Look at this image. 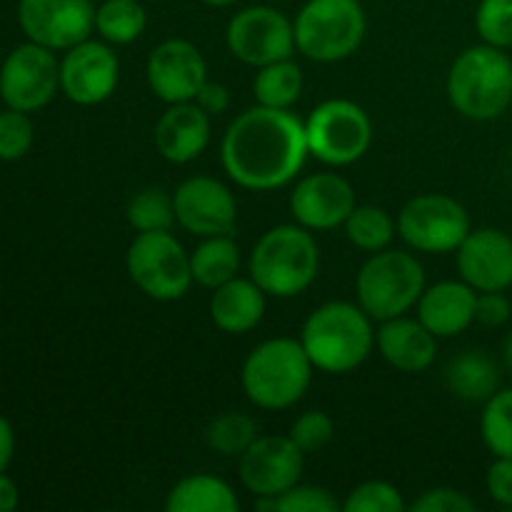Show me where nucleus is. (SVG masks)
<instances>
[{
    "label": "nucleus",
    "mask_w": 512,
    "mask_h": 512,
    "mask_svg": "<svg viewBox=\"0 0 512 512\" xmlns=\"http://www.w3.org/2000/svg\"><path fill=\"white\" fill-rule=\"evenodd\" d=\"M305 453L290 435H258L238 458V475L245 490L260 498H278L300 483Z\"/></svg>",
    "instance_id": "2eb2a0df"
},
{
    "label": "nucleus",
    "mask_w": 512,
    "mask_h": 512,
    "mask_svg": "<svg viewBox=\"0 0 512 512\" xmlns=\"http://www.w3.org/2000/svg\"><path fill=\"white\" fill-rule=\"evenodd\" d=\"M480 433L495 458H512V388L498 390L485 403Z\"/></svg>",
    "instance_id": "7c9ffc66"
},
{
    "label": "nucleus",
    "mask_w": 512,
    "mask_h": 512,
    "mask_svg": "<svg viewBox=\"0 0 512 512\" xmlns=\"http://www.w3.org/2000/svg\"><path fill=\"white\" fill-rule=\"evenodd\" d=\"M305 138L313 158L343 168L353 165L370 150L373 120L353 100H325L305 118Z\"/></svg>",
    "instance_id": "6e6552de"
},
{
    "label": "nucleus",
    "mask_w": 512,
    "mask_h": 512,
    "mask_svg": "<svg viewBox=\"0 0 512 512\" xmlns=\"http://www.w3.org/2000/svg\"><path fill=\"white\" fill-rule=\"evenodd\" d=\"M425 290V270L413 253L378 250L365 260L355 278L358 305L373 320L398 318L418 305Z\"/></svg>",
    "instance_id": "423d86ee"
},
{
    "label": "nucleus",
    "mask_w": 512,
    "mask_h": 512,
    "mask_svg": "<svg viewBox=\"0 0 512 512\" xmlns=\"http://www.w3.org/2000/svg\"><path fill=\"white\" fill-rule=\"evenodd\" d=\"M148 13L140 0H103L95 10V30L105 43L128 45L145 33Z\"/></svg>",
    "instance_id": "cd10ccee"
},
{
    "label": "nucleus",
    "mask_w": 512,
    "mask_h": 512,
    "mask_svg": "<svg viewBox=\"0 0 512 512\" xmlns=\"http://www.w3.org/2000/svg\"><path fill=\"white\" fill-rule=\"evenodd\" d=\"M475 28H478L483 43L493 48H510L512 45V0H480L475 13Z\"/></svg>",
    "instance_id": "72a5a7b5"
},
{
    "label": "nucleus",
    "mask_w": 512,
    "mask_h": 512,
    "mask_svg": "<svg viewBox=\"0 0 512 512\" xmlns=\"http://www.w3.org/2000/svg\"><path fill=\"white\" fill-rule=\"evenodd\" d=\"M300 343L313 368L330 375L353 373L375 348L373 318L360 305L333 300L308 315Z\"/></svg>",
    "instance_id": "f03ea898"
},
{
    "label": "nucleus",
    "mask_w": 512,
    "mask_h": 512,
    "mask_svg": "<svg viewBox=\"0 0 512 512\" xmlns=\"http://www.w3.org/2000/svg\"><path fill=\"white\" fill-rule=\"evenodd\" d=\"M313 370L300 338H270L250 350L240 383L253 405L263 410H285L308 393Z\"/></svg>",
    "instance_id": "20e7f679"
},
{
    "label": "nucleus",
    "mask_w": 512,
    "mask_h": 512,
    "mask_svg": "<svg viewBox=\"0 0 512 512\" xmlns=\"http://www.w3.org/2000/svg\"><path fill=\"white\" fill-rule=\"evenodd\" d=\"M145 78L155 98L163 103H190L208 80V65L190 40L168 38L150 53Z\"/></svg>",
    "instance_id": "f3484780"
},
{
    "label": "nucleus",
    "mask_w": 512,
    "mask_h": 512,
    "mask_svg": "<svg viewBox=\"0 0 512 512\" xmlns=\"http://www.w3.org/2000/svg\"><path fill=\"white\" fill-rule=\"evenodd\" d=\"M488 485L490 498L503 508H512V458H495V463L488 468Z\"/></svg>",
    "instance_id": "ea45409f"
},
{
    "label": "nucleus",
    "mask_w": 512,
    "mask_h": 512,
    "mask_svg": "<svg viewBox=\"0 0 512 512\" xmlns=\"http://www.w3.org/2000/svg\"><path fill=\"white\" fill-rule=\"evenodd\" d=\"M455 253L460 278L478 293L508 290L512 285V238L505 230H470Z\"/></svg>",
    "instance_id": "6ab92c4d"
},
{
    "label": "nucleus",
    "mask_w": 512,
    "mask_h": 512,
    "mask_svg": "<svg viewBox=\"0 0 512 512\" xmlns=\"http://www.w3.org/2000/svg\"><path fill=\"white\" fill-rule=\"evenodd\" d=\"M503 360H505V365H508V370L512 373V333L508 335V340H505V345H503Z\"/></svg>",
    "instance_id": "c03bdc74"
},
{
    "label": "nucleus",
    "mask_w": 512,
    "mask_h": 512,
    "mask_svg": "<svg viewBox=\"0 0 512 512\" xmlns=\"http://www.w3.org/2000/svg\"><path fill=\"white\" fill-rule=\"evenodd\" d=\"M470 215L463 203L445 193H425L408 200L398 215V235L418 253H455L470 233Z\"/></svg>",
    "instance_id": "9d476101"
},
{
    "label": "nucleus",
    "mask_w": 512,
    "mask_h": 512,
    "mask_svg": "<svg viewBox=\"0 0 512 512\" xmlns=\"http://www.w3.org/2000/svg\"><path fill=\"white\" fill-rule=\"evenodd\" d=\"M238 508L235 490L225 480L205 473L178 480L165 498L168 512H235Z\"/></svg>",
    "instance_id": "393cba45"
},
{
    "label": "nucleus",
    "mask_w": 512,
    "mask_h": 512,
    "mask_svg": "<svg viewBox=\"0 0 512 512\" xmlns=\"http://www.w3.org/2000/svg\"><path fill=\"white\" fill-rule=\"evenodd\" d=\"M478 290L465 280H443L423 290L418 300V320L435 338H455L475 323Z\"/></svg>",
    "instance_id": "412c9836"
},
{
    "label": "nucleus",
    "mask_w": 512,
    "mask_h": 512,
    "mask_svg": "<svg viewBox=\"0 0 512 512\" xmlns=\"http://www.w3.org/2000/svg\"><path fill=\"white\" fill-rule=\"evenodd\" d=\"M445 380L455 398L465 403H488L500 385L498 365L483 350H465L450 360Z\"/></svg>",
    "instance_id": "b1692460"
},
{
    "label": "nucleus",
    "mask_w": 512,
    "mask_h": 512,
    "mask_svg": "<svg viewBox=\"0 0 512 512\" xmlns=\"http://www.w3.org/2000/svg\"><path fill=\"white\" fill-rule=\"evenodd\" d=\"M355 205L353 185L338 173L305 175L290 193V215L308 230L338 228L348 220Z\"/></svg>",
    "instance_id": "a211bd4d"
},
{
    "label": "nucleus",
    "mask_w": 512,
    "mask_h": 512,
    "mask_svg": "<svg viewBox=\"0 0 512 512\" xmlns=\"http://www.w3.org/2000/svg\"><path fill=\"white\" fill-rule=\"evenodd\" d=\"M60 90V60L55 50L38 43H23L5 58L0 68V98L8 108L35 113L45 108Z\"/></svg>",
    "instance_id": "f8f14e48"
},
{
    "label": "nucleus",
    "mask_w": 512,
    "mask_h": 512,
    "mask_svg": "<svg viewBox=\"0 0 512 512\" xmlns=\"http://www.w3.org/2000/svg\"><path fill=\"white\" fill-rule=\"evenodd\" d=\"M33 120L23 110H3L0 113V160L13 163V160L25 158L33 148Z\"/></svg>",
    "instance_id": "f704fd0d"
},
{
    "label": "nucleus",
    "mask_w": 512,
    "mask_h": 512,
    "mask_svg": "<svg viewBox=\"0 0 512 512\" xmlns=\"http://www.w3.org/2000/svg\"><path fill=\"white\" fill-rule=\"evenodd\" d=\"M128 275L148 298L160 303L180 300L193 285L190 253H185L170 230L138 233L125 255Z\"/></svg>",
    "instance_id": "1a4fd4ad"
},
{
    "label": "nucleus",
    "mask_w": 512,
    "mask_h": 512,
    "mask_svg": "<svg viewBox=\"0 0 512 512\" xmlns=\"http://www.w3.org/2000/svg\"><path fill=\"white\" fill-rule=\"evenodd\" d=\"M175 223L190 235L213 238L233 235L238 223V203L228 185L210 175H193L183 180L173 193Z\"/></svg>",
    "instance_id": "4468645a"
},
{
    "label": "nucleus",
    "mask_w": 512,
    "mask_h": 512,
    "mask_svg": "<svg viewBox=\"0 0 512 512\" xmlns=\"http://www.w3.org/2000/svg\"><path fill=\"white\" fill-rule=\"evenodd\" d=\"M343 228L350 243L365 253L385 250L398 233V223L393 220V215L378 205H355Z\"/></svg>",
    "instance_id": "c85d7f7f"
},
{
    "label": "nucleus",
    "mask_w": 512,
    "mask_h": 512,
    "mask_svg": "<svg viewBox=\"0 0 512 512\" xmlns=\"http://www.w3.org/2000/svg\"><path fill=\"white\" fill-rule=\"evenodd\" d=\"M250 278L273 298H295L320 273V248L303 225H278L260 235L250 253Z\"/></svg>",
    "instance_id": "7ed1b4c3"
},
{
    "label": "nucleus",
    "mask_w": 512,
    "mask_h": 512,
    "mask_svg": "<svg viewBox=\"0 0 512 512\" xmlns=\"http://www.w3.org/2000/svg\"><path fill=\"white\" fill-rule=\"evenodd\" d=\"M265 315V290L253 278H233L213 290L210 318L223 333L245 335Z\"/></svg>",
    "instance_id": "5701e85b"
},
{
    "label": "nucleus",
    "mask_w": 512,
    "mask_h": 512,
    "mask_svg": "<svg viewBox=\"0 0 512 512\" xmlns=\"http://www.w3.org/2000/svg\"><path fill=\"white\" fill-rule=\"evenodd\" d=\"M190 270L193 283L203 288H220L228 280L238 278L240 270V248L230 235H213L200 240L198 248L190 253Z\"/></svg>",
    "instance_id": "a878e982"
},
{
    "label": "nucleus",
    "mask_w": 512,
    "mask_h": 512,
    "mask_svg": "<svg viewBox=\"0 0 512 512\" xmlns=\"http://www.w3.org/2000/svg\"><path fill=\"white\" fill-rule=\"evenodd\" d=\"M512 305L505 298L503 290H495V293H478V303H475V320L480 325H488V328H500L510 320Z\"/></svg>",
    "instance_id": "58836bf2"
},
{
    "label": "nucleus",
    "mask_w": 512,
    "mask_h": 512,
    "mask_svg": "<svg viewBox=\"0 0 512 512\" xmlns=\"http://www.w3.org/2000/svg\"><path fill=\"white\" fill-rule=\"evenodd\" d=\"M343 505L318 485H293L278 495V512H338Z\"/></svg>",
    "instance_id": "e433bc0d"
},
{
    "label": "nucleus",
    "mask_w": 512,
    "mask_h": 512,
    "mask_svg": "<svg viewBox=\"0 0 512 512\" xmlns=\"http://www.w3.org/2000/svg\"><path fill=\"white\" fill-rule=\"evenodd\" d=\"M128 223L135 233H155V230H170L175 223L173 195L160 188H148L133 195L128 203Z\"/></svg>",
    "instance_id": "2f4dec72"
},
{
    "label": "nucleus",
    "mask_w": 512,
    "mask_h": 512,
    "mask_svg": "<svg viewBox=\"0 0 512 512\" xmlns=\"http://www.w3.org/2000/svg\"><path fill=\"white\" fill-rule=\"evenodd\" d=\"M195 103L208 115H220L230 108V90L223 83H210V80H205Z\"/></svg>",
    "instance_id": "a19ab883"
},
{
    "label": "nucleus",
    "mask_w": 512,
    "mask_h": 512,
    "mask_svg": "<svg viewBox=\"0 0 512 512\" xmlns=\"http://www.w3.org/2000/svg\"><path fill=\"white\" fill-rule=\"evenodd\" d=\"M118 78V55L98 40L73 45L60 60V93L75 105L105 103L118 88Z\"/></svg>",
    "instance_id": "dca6fc26"
},
{
    "label": "nucleus",
    "mask_w": 512,
    "mask_h": 512,
    "mask_svg": "<svg viewBox=\"0 0 512 512\" xmlns=\"http://www.w3.org/2000/svg\"><path fill=\"white\" fill-rule=\"evenodd\" d=\"M93 0H20L18 25L30 43L50 50H68L95 30Z\"/></svg>",
    "instance_id": "ddd939ff"
},
{
    "label": "nucleus",
    "mask_w": 512,
    "mask_h": 512,
    "mask_svg": "<svg viewBox=\"0 0 512 512\" xmlns=\"http://www.w3.org/2000/svg\"><path fill=\"white\" fill-rule=\"evenodd\" d=\"M13 455H15V433H13V425L8 423V418L0 415V473L8 470V465L13 463Z\"/></svg>",
    "instance_id": "79ce46f5"
},
{
    "label": "nucleus",
    "mask_w": 512,
    "mask_h": 512,
    "mask_svg": "<svg viewBox=\"0 0 512 512\" xmlns=\"http://www.w3.org/2000/svg\"><path fill=\"white\" fill-rule=\"evenodd\" d=\"M153 140L168 163H193L210 143V115L195 100L168 105L155 123Z\"/></svg>",
    "instance_id": "aec40b11"
},
{
    "label": "nucleus",
    "mask_w": 512,
    "mask_h": 512,
    "mask_svg": "<svg viewBox=\"0 0 512 512\" xmlns=\"http://www.w3.org/2000/svg\"><path fill=\"white\" fill-rule=\"evenodd\" d=\"M345 512H405L403 495L395 485L385 483V480H368L360 483L348 493L343 503Z\"/></svg>",
    "instance_id": "473e14b6"
},
{
    "label": "nucleus",
    "mask_w": 512,
    "mask_h": 512,
    "mask_svg": "<svg viewBox=\"0 0 512 512\" xmlns=\"http://www.w3.org/2000/svg\"><path fill=\"white\" fill-rule=\"evenodd\" d=\"M475 508L478 505L455 488H433L408 505L413 512H475Z\"/></svg>",
    "instance_id": "4c0bfd02"
},
{
    "label": "nucleus",
    "mask_w": 512,
    "mask_h": 512,
    "mask_svg": "<svg viewBox=\"0 0 512 512\" xmlns=\"http://www.w3.org/2000/svg\"><path fill=\"white\" fill-rule=\"evenodd\" d=\"M253 93L265 108H293L303 93V70L293 58L263 65L255 75Z\"/></svg>",
    "instance_id": "bb28decb"
},
{
    "label": "nucleus",
    "mask_w": 512,
    "mask_h": 512,
    "mask_svg": "<svg viewBox=\"0 0 512 512\" xmlns=\"http://www.w3.org/2000/svg\"><path fill=\"white\" fill-rule=\"evenodd\" d=\"M308 155L305 120L290 108H248L228 125L220 143L228 178L255 193L293 183Z\"/></svg>",
    "instance_id": "f257e3e1"
},
{
    "label": "nucleus",
    "mask_w": 512,
    "mask_h": 512,
    "mask_svg": "<svg viewBox=\"0 0 512 512\" xmlns=\"http://www.w3.org/2000/svg\"><path fill=\"white\" fill-rule=\"evenodd\" d=\"M20 503L18 485L8 478L5 473H0V512H13Z\"/></svg>",
    "instance_id": "37998d69"
},
{
    "label": "nucleus",
    "mask_w": 512,
    "mask_h": 512,
    "mask_svg": "<svg viewBox=\"0 0 512 512\" xmlns=\"http://www.w3.org/2000/svg\"><path fill=\"white\" fill-rule=\"evenodd\" d=\"M375 345L385 363L400 373H425L438 355V338L418 318L383 320L375 333Z\"/></svg>",
    "instance_id": "4be33fe9"
},
{
    "label": "nucleus",
    "mask_w": 512,
    "mask_h": 512,
    "mask_svg": "<svg viewBox=\"0 0 512 512\" xmlns=\"http://www.w3.org/2000/svg\"><path fill=\"white\" fill-rule=\"evenodd\" d=\"M295 48L315 63H338L363 45L365 13L358 0H308L293 20Z\"/></svg>",
    "instance_id": "0eeeda50"
},
{
    "label": "nucleus",
    "mask_w": 512,
    "mask_h": 512,
    "mask_svg": "<svg viewBox=\"0 0 512 512\" xmlns=\"http://www.w3.org/2000/svg\"><path fill=\"white\" fill-rule=\"evenodd\" d=\"M205 5H213V8H228V5H235L238 0H200Z\"/></svg>",
    "instance_id": "a18cd8bd"
},
{
    "label": "nucleus",
    "mask_w": 512,
    "mask_h": 512,
    "mask_svg": "<svg viewBox=\"0 0 512 512\" xmlns=\"http://www.w3.org/2000/svg\"><path fill=\"white\" fill-rule=\"evenodd\" d=\"M510 510H512V508H510Z\"/></svg>",
    "instance_id": "49530a36"
},
{
    "label": "nucleus",
    "mask_w": 512,
    "mask_h": 512,
    "mask_svg": "<svg viewBox=\"0 0 512 512\" xmlns=\"http://www.w3.org/2000/svg\"><path fill=\"white\" fill-rule=\"evenodd\" d=\"M290 440L308 453H318L325 445L333 440L335 435V423L328 413L323 410H308V413L300 415L293 425H290Z\"/></svg>",
    "instance_id": "c9c22d12"
},
{
    "label": "nucleus",
    "mask_w": 512,
    "mask_h": 512,
    "mask_svg": "<svg viewBox=\"0 0 512 512\" xmlns=\"http://www.w3.org/2000/svg\"><path fill=\"white\" fill-rule=\"evenodd\" d=\"M258 440V423L245 413H223L205 428V443L225 458H240Z\"/></svg>",
    "instance_id": "c756f323"
},
{
    "label": "nucleus",
    "mask_w": 512,
    "mask_h": 512,
    "mask_svg": "<svg viewBox=\"0 0 512 512\" xmlns=\"http://www.w3.org/2000/svg\"><path fill=\"white\" fill-rule=\"evenodd\" d=\"M448 100L470 120H495L512 103V60L503 48L475 45L455 58L448 73Z\"/></svg>",
    "instance_id": "39448f33"
},
{
    "label": "nucleus",
    "mask_w": 512,
    "mask_h": 512,
    "mask_svg": "<svg viewBox=\"0 0 512 512\" xmlns=\"http://www.w3.org/2000/svg\"><path fill=\"white\" fill-rule=\"evenodd\" d=\"M225 43L235 58L253 68L293 58L298 50L293 20L270 5H250L235 13L225 30Z\"/></svg>",
    "instance_id": "9b49d317"
}]
</instances>
